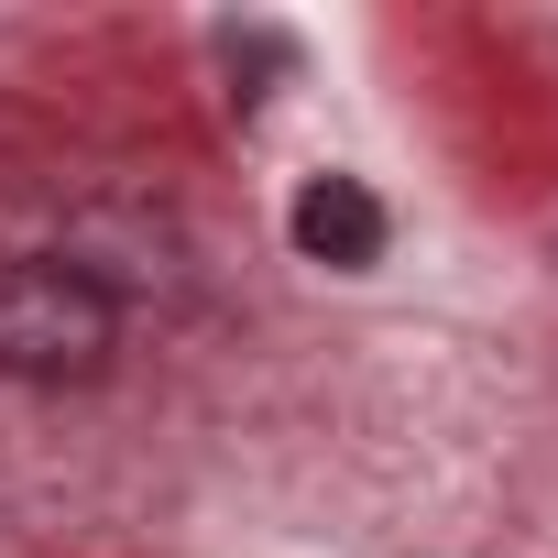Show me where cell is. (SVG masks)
Returning <instances> with one entry per match:
<instances>
[{
	"instance_id": "6da1fadb",
	"label": "cell",
	"mask_w": 558,
	"mask_h": 558,
	"mask_svg": "<svg viewBox=\"0 0 558 558\" xmlns=\"http://www.w3.org/2000/svg\"><path fill=\"white\" fill-rule=\"evenodd\" d=\"M121 351V307L88 263L23 252L0 263V384H88Z\"/></svg>"
},
{
	"instance_id": "7a4b0ae2",
	"label": "cell",
	"mask_w": 558,
	"mask_h": 558,
	"mask_svg": "<svg viewBox=\"0 0 558 558\" xmlns=\"http://www.w3.org/2000/svg\"><path fill=\"white\" fill-rule=\"evenodd\" d=\"M286 230H296V252L329 263V274H362V263L384 252V208H373L362 175H307L296 208H286Z\"/></svg>"
}]
</instances>
